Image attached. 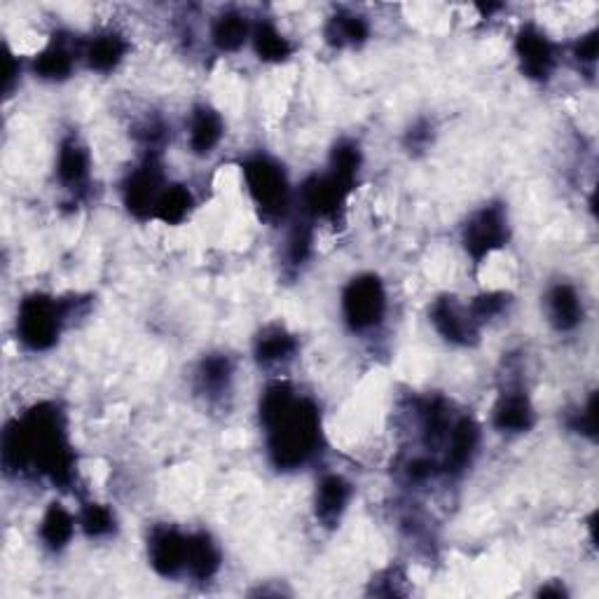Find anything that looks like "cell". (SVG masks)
I'll return each instance as SVG.
<instances>
[{
	"label": "cell",
	"instance_id": "6da1fadb",
	"mask_svg": "<svg viewBox=\"0 0 599 599\" xmlns=\"http://www.w3.org/2000/svg\"><path fill=\"white\" fill-rule=\"evenodd\" d=\"M3 466L17 474L34 468L59 488H69L75 478V455L63 412L55 403H40L5 427Z\"/></svg>",
	"mask_w": 599,
	"mask_h": 599
},
{
	"label": "cell",
	"instance_id": "7a4b0ae2",
	"mask_svg": "<svg viewBox=\"0 0 599 599\" xmlns=\"http://www.w3.org/2000/svg\"><path fill=\"white\" fill-rule=\"evenodd\" d=\"M267 452L279 471H298L321 447V415L314 400L284 382H274L261 398Z\"/></svg>",
	"mask_w": 599,
	"mask_h": 599
},
{
	"label": "cell",
	"instance_id": "3957f363",
	"mask_svg": "<svg viewBox=\"0 0 599 599\" xmlns=\"http://www.w3.org/2000/svg\"><path fill=\"white\" fill-rule=\"evenodd\" d=\"M71 314V307L45 293H31L20 302L17 337L31 351H47L57 345Z\"/></svg>",
	"mask_w": 599,
	"mask_h": 599
},
{
	"label": "cell",
	"instance_id": "277c9868",
	"mask_svg": "<svg viewBox=\"0 0 599 599\" xmlns=\"http://www.w3.org/2000/svg\"><path fill=\"white\" fill-rule=\"evenodd\" d=\"M253 204L265 218H284L290 204V185L284 167L272 157L255 155L241 165Z\"/></svg>",
	"mask_w": 599,
	"mask_h": 599
},
{
	"label": "cell",
	"instance_id": "5b68a950",
	"mask_svg": "<svg viewBox=\"0 0 599 599\" xmlns=\"http://www.w3.org/2000/svg\"><path fill=\"white\" fill-rule=\"evenodd\" d=\"M343 316L349 331L372 333L386 316V288L375 274H359L343 290Z\"/></svg>",
	"mask_w": 599,
	"mask_h": 599
},
{
	"label": "cell",
	"instance_id": "8992f818",
	"mask_svg": "<svg viewBox=\"0 0 599 599\" xmlns=\"http://www.w3.org/2000/svg\"><path fill=\"white\" fill-rule=\"evenodd\" d=\"M508 237H511V225H508L506 206L484 204L464 225L462 244L466 255L471 257L476 265H480L488 261L492 253L504 249Z\"/></svg>",
	"mask_w": 599,
	"mask_h": 599
},
{
	"label": "cell",
	"instance_id": "52a82bcc",
	"mask_svg": "<svg viewBox=\"0 0 599 599\" xmlns=\"http://www.w3.org/2000/svg\"><path fill=\"white\" fill-rule=\"evenodd\" d=\"M165 185V173H161L157 157L148 155L127 176V181L122 185V200L129 208V214L136 218H153V208Z\"/></svg>",
	"mask_w": 599,
	"mask_h": 599
},
{
	"label": "cell",
	"instance_id": "ba28073f",
	"mask_svg": "<svg viewBox=\"0 0 599 599\" xmlns=\"http://www.w3.org/2000/svg\"><path fill=\"white\" fill-rule=\"evenodd\" d=\"M351 188L326 171L321 176H310L300 188L302 212L312 220H333L343 212Z\"/></svg>",
	"mask_w": 599,
	"mask_h": 599
},
{
	"label": "cell",
	"instance_id": "9c48e42d",
	"mask_svg": "<svg viewBox=\"0 0 599 599\" xmlns=\"http://www.w3.org/2000/svg\"><path fill=\"white\" fill-rule=\"evenodd\" d=\"M431 323L450 345L474 347L480 339V326L468 312V307L459 304V300L452 296L439 298L431 304Z\"/></svg>",
	"mask_w": 599,
	"mask_h": 599
},
{
	"label": "cell",
	"instance_id": "30bf717a",
	"mask_svg": "<svg viewBox=\"0 0 599 599\" xmlns=\"http://www.w3.org/2000/svg\"><path fill=\"white\" fill-rule=\"evenodd\" d=\"M185 558H188V537L176 527H155L148 539V560L153 570L165 576L176 578L185 574Z\"/></svg>",
	"mask_w": 599,
	"mask_h": 599
},
{
	"label": "cell",
	"instance_id": "8fae6325",
	"mask_svg": "<svg viewBox=\"0 0 599 599\" xmlns=\"http://www.w3.org/2000/svg\"><path fill=\"white\" fill-rule=\"evenodd\" d=\"M515 55H517V61H520V69L527 77L543 83V80L553 75V69L558 63L555 47L548 40L546 34H541L539 28L527 26L520 31V34H517Z\"/></svg>",
	"mask_w": 599,
	"mask_h": 599
},
{
	"label": "cell",
	"instance_id": "7c38bea8",
	"mask_svg": "<svg viewBox=\"0 0 599 599\" xmlns=\"http://www.w3.org/2000/svg\"><path fill=\"white\" fill-rule=\"evenodd\" d=\"M480 447V427L471 417H459L452 424L447 439H445V455L441 471L445 474H462L474 464V457L478 455Z\"/></svg>",
	"mask_w": 599,
	"mask_h": 599
},
{
	"label": "cell",
	"instance_id": "4fadbf2b",
	"mask_svg": "<svg viewBox=\"0 0 599 599\" xmlns=\"http://www.w3.org/2000/svg\"><path fill=\"white\" fill-rule=\"evenodd\" d=\"M351 496H354V488L345 476L339 474L323 476L316 484V494H314L316 520L323 527H335L339 520H343L345 511L349 508Z\"/></svg>",
	"mask_w": 599,
	"mask_h": 599
},
{
	"label": "cell",
	"instance_id": "5bb4252c",
	"mask_svg": "<svg viewBox=\"0 0 599 599\" xmlns=\"http://www.w3.org/2000/svg\"><path fill=\"white\" fill-rule=\"evenodd\" d=\"M534 422H537V412H534L531 400L525 392H506L496 400L492 412V424L496 431L508 435L527 433Z\"/></svg>",
	"mask_w": 599,
	"mask_h": 599
},
{
	"label": "cell",
	"instance_id": "9a60e30c",
	"mask_svg": "<svg viewBox=\"0 0 599 599\" xmlns=\"http://www.w3.org/2000/svg\"><path fill=\"white\" fill-rule=\"evenodd\" d=\"M546 316L550 326L560 333H570L578 328L583 321V302L578 290L572 284H555L546 293Z\"/></svg>",
	"mask_w": 599,
	"mask_h": 599
},
{
	"label": "cell",
	"instance_id": "2e32d148",
	"mask_svg": "<svg viewBox=\"0 0 599 599\" xmlns=\"http://www.w3.org/2000/svg\"><path fill=\"white\" fill-rule=\"evenodd\" d=\"M225 134V122L220 112L212 106H197L190 112L188 122V145L194 155H212Z\"/></svg>",
	"mask_w": 599,
	"mask_h": 599
},
{
	"label": "cell",
	"instance_id": "e0dca14e",
	"mask_svg": "<svg viewBox=\"0 0 599 599\" xmlns=\"http://www.w3.org/2000/svg\"><path fill=\"white\" fill-rule=\"evenodd\" d=\"M89 169H92V157L89 151L77 136L63 139L57 153V178L63 188L69 190H83L89 181Z\"/></svg>",
	"mask_w": 599,
	"mask_h": 599
},
{
	"label": "cell",
	"instance_id": "ac0fdd59",
	"mask_svg": "<svg viewBox=\"0 0 599 599\" xmlns=\"http://www.w3.org/2000/svg\"><path fill=\"white\" fill-rule=\"evenodd\" d=\"M220 548L206 531L188 534V558L185 574L194 580H212L220 570Z\"/></svg>",
	"mask_w": 599,
	"mask_h": 599
},
{
	"label": "cell",
	"instance_id": "d6986e66",
	"mask_svg": "<svg viewBox=\"0 0 599 599\" xmlns=\"http://www.w3.org/2000/svg\"><path fill=\"white\" fill-rule=\"evenodd\" d=\"M255 361L265 368H279L293 361L298 339L281 326H269L255 337Z\"/></svg>",
	"mask_w": 599,
	"mask_h": 599
},
{
	"label": "cell",
	"instance_id": "ffe728a7",
	"mask_svg": "<svg viewBox=\"0 0 599 599\" xmlns=\"http://www.w3.org/2000/svg\"><path fill=\"white\" fill-rule=\"evenodd\" d=\"M129 52V45L120 34H112V31H104V34H96L83 50V59L87 67L96 73H110L116 71L122 59Z\"/></svg>",
	"mask_w": 599,
	"mask_h": 599
},
{
	"label": "cell",
	"instance_id": "44dd1931",
	"mask_svg": "<svg viewBox=\"0 0 599 599\" xmlns=\"http://www.w3.org/2000/svg\"><path fill=\"white\" fill-rule=\"evenodd\" d=\"M75 527H77V517L55 501V504L47 506L40 520V541L47 550L59 553V550H63L73 541Z\"/></svg>",
	"mask_w": 599,
	"mask_h": 599
},
{
	"label": "cell",
	"instance_id": "7402d4cb",
	"mask_svg": "<svg viewBox=\"0 0 599 599\" xmlns=\"http://www.w3.org/2000/svg\"><path fill=\"white\" fill-rule=\"evenodd\" d=\"M75 59H77V50H73V45L63 38H55L36 57L34 71L38 77L57 83V80H67L73 73Z\"/></svg>",
	"mask_w": 599,
	"mask_h": 599
},
{
	"label": "cell",
	"instance_id": "603a6c76",
	"mask_svg": "<svg viewBox=\"0 0 599 599\" xmlns=\"http://www.w3.org/2000/svg\"><path fill=\"white\" fill-rule=\"evenodd\" d=\"M253 24L237 10L223 12L212 26V40L220 52H239L251 40Z\"/></svg>",
	"mask_w": 599,
	"mask_h": 599
},
{
	"label": "cell",
	"instance_id": "cb8c5ba5",
	"mask_svg": "<svg viewBox=\"0 0 599 599\" xmlns=\"http://www.w3.org/2000/svg\"><path fill=\"white\" fill-rule=\"evenodd\" d=\"M232 378H235V366L230 361V356L225 354L204 356L197 368V384L202 392L212 398L228 394Z\"/></svg>",
	"mask_w": 599,
	"mask_h": 599
},
{
	"label": "cell",
	"instance_id": "d4e9b609",
	"mask_svg": "<svg viewBox=\"0 0 599 599\" xmlns=\"http://www.w3.org/2000/svg\"><path fill=\"white\" fill-rule=\"evenodd\" d=\"M194 206V197L188 185L183 183H167L165 190L157 197V204L153 208V218L167 225L183 223Z\"/></svg>",
	"mask_w": 599,
	"mask_h": 599
},
{
	"label": "cell",
	"instance_id": "484cf974",
	"mask_svg": "<svg viewBox=\"0 0 599 599\" xmlns=\"http://www.w3.org/2000/svg\"><path fill=\"white\" fill-rule=\"evenodd\" d=\"M251 45L257 59H263L267 63H281L293 55V45H290V40L272 22L253 24Z\"/></svg>",
	"mask_w": 599,
	"mask_h": 599
},
{
	"label": "cell",
	"instance_id": "4316f807",
	"mask_svg": "<svg viewBox=\"0 0 599 599\" xmlns=\"http://www.w3.org/2000/svg\"><path fill=\"white\" fill-rule=\"evenodd\" d=\"M370 36V26L354 12H337L326 24V40L335 47H359Z\"/></svg>",
	"mask_w": 599,
	"mask_h": 599
},
{
	"label": "cell",
	"instance_id": "83f0119b",
	"mask_svg": "<svg viewBox=\"0 0 599 599\" xmlns=\"http://www.w3.org/2000/svg\"><path fill=\"white\" fill-rule=\"evenodd\" d=\"M361 167H363V155H361L359 143L339 141L331 153V169L328 171L337 178V181H343L345 185L354 188Z\"/></svg>",
	"mask_w": 599,
	"mask_h": 599
},
{
	"label": "cell",
	"instance_id": "f1b7e54d",
	"mask_svg": "<svg viewBox=\"0 0 599 599\" xmlns=\"http://www.w3.org/2000/svg\"><path fill=\"white\" fill-rule=\"evenodd\" d=\"M77 527L83 529L89 539H104L116 531V515L104 504H85L77 515Z\"/></svg>",
	"mask_w": 599,
	"mask_h": 599
},
{
	"label": "cell",
	"instance_id": "f546056e",
	"mask_svg": "<svg viewBox=\"0 0 599 599\" xmlns=\"http://www.w3.org/2000/svg\"><path fill=\"white\" fill-rule=\"evenodd\" d=\"M314 247V230L310 223H298L293 230H290L286 239V261L290 267H300L312 255Z\"/></svg>",
	"mask_w": 599,
	"mask_h": 599
},
{
	"label": "cell",
	"instance_id": "4dcf8cb0",
	"mask_svg": "<svg viewBox=\"0 0 599 599\" xmlns=\"http://www.w3.org/2000/svg\"><path fill=\"white\" fill-rule=\"evenodd\" d=\"M508 304H511V296H506V293H482V296L474 298L471 304H466V307H468V312H471V316L476 319L478 326L482 328V323H488V321L504 314L508 310Z\"/></svg>",
	"mask_w": 599,
	"mask_h": 599
},
{
	"label": "cell",
	"instance_id": "1f68e13d",
	"mask_svg": "<svg viewBox=\"0 0 599 599\" xmlns=\"http://www.w3.org/2000/svg\"><path fill=\"white\" fill-rule=\"evenodd\" d=\"M576 59L580 63H595L597 59V31H590L576 43Z\"/></svg>",
	"mask_w": 599,
	"mask_h": 599
},
{
	"label": "cell",
	"instance_id": "d6a6232c",
	"mask_svg": "<svg viewBox=\"0 0 599 599\" xmlns=\"http://www.w3.org/2000/svg\"><path fill=\"white\" fill-rule=\"evenodd\" d=\"M431 143V127L427 122H419L410 129L408 134V145L410 148H427Z\"/></svg>",
	"mask_w": 599,
	"mask_h": 599
}]
</instances>
